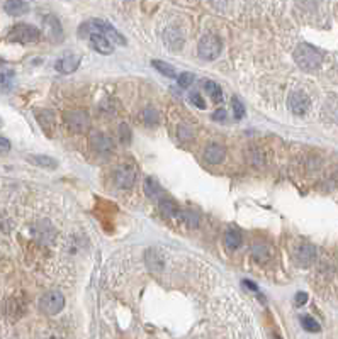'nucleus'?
Instances as JSON below:
<instances>
[{
	"instance_id": "nucleus-1",
	"label": "nucleus",
	"mask_w": 338,
	"mask_h": 339,
	"mask_svg": "<svg viewBox=\"0 0 338 339\" xmlns=\"http://www.w3.org/2000/svg\"><path fill=\"white\" fill-rule=\"evenodd\" d=\"M294 60L299 68L306 70V72H311V70H316L321 66V63H323V55H321L320 49H316L315 46L303 43L296 48Z\"/></svg>"
},
{
	"instance_id": "nucleus-2",
	"label": "nucleus",
	"mask_w": 338,
	"mask_h": 339,
	"mask_svg": "<svg viewBox=\"0 0 338 339\" xmlns=\"http://www.w3.org/2000/svg\"><path fill=\"white\" fill-rule=\"evenodd\" d=\"M39 36V29H36L31 24H17L9 31L7 41L10 43H36Z\"/></svg>"
},
{
	"instance_id": "nucleus-3",
	"label": "nucleus",
	"mask_w": 338,
	"mask_h": 339,
	"mask_svg": "<svg viewBox=\"0 0 338 339\" xmlns=\"http://www.w3.org/2000/svg\"><path fill=\"white\" fill-rule=\"evenodd\" d=\"M221 48H223V44H221V39L218 38V36L206 34V36L201 38L197 51H199V56L203 58V60L213 61V60H216V58L220 56Z\"/></svg>"
},
{
	"instance_id": "nucleus-4",
	"label": "nucleus",
	"mask_w": 338,
	"mask_h": 339,
	"mask_svg": "<svg viewBox=\"0 0 338 339\" xmlns=\"http://www.w3.org/2000/svg\"><path fill=\"white\" fill-rule=\"evenodd\" d=\"M65 307V297L58 290H51L44 293L39 300V309L48 316H56Z\"/></svg>"
},
{
	"instance_id": "nucleus-5",
	"label": "nucleus",
	"mask_w": 338,
	"mask_h": 339,
	"mask_svg": "<svg viewBox=\"0 0 338 339\" xmlns=\"http://www.w3.org/2000/svg\"><path fill=\"white\" fill-rule=\"evenodd\" d=\"M65 124L72 132L80 134V132H85L89 129L90 117L84 110H70V112H65Z\"/></svg>"
},
{
	"instance_id": "nucleus-6",
	"label": "nucleus",
	"mask_w": 338,
	"mask_h": 339,
	"mask_svg": "<svg viewBox=\"0 0 338 339\" xmlns=\"http://www.w3.org/2000/svg\"><path fill=\"white\" fill-rule=\"evenodd\" d=\"M287 105H289L291 112L296 115H303L308 112L309 105H311V100L304 92H292L289 95V100H287Z\"/></svg>"
},
{
	"instance_id": "nucleus-7",
	"label": "nucleus",
	"mask_w": 338,
	"mask_h": 339,
	"mask_svg": "<svg viewBox=\"0 0 338 339\" xmlns=\"http://www.w3.org/2000/svg\"><path fill=\"white\" fill-rule=\"evenodd\" d=\"M134 180H136V170L133 167H127V165L117 168L116 173H114V181L121 188H131L134 185Z\"/></svg>"
},
{
	"instance_id": "nucleus-8",
	"label": "nucleus",
	"mask_w": 338,
	"mask_h": 339,
	"mask_svg": "<svg viewBox=\"0 0 338 339\" xmlns=\"http://www.w3.org/2000/svg\"><path fill=\"white\" fill-rule=\"evenodd\" d=\"M315 258H316V250H315V246H311V245H301L294 253L296 263L304 268L309 266V264L315 261Z\"/></svg>"
},
{
	"instance_id": "nucleus-9",
	"label": "nucleus",
	"mask_w": 338,
	"mask_h": 339,
	"mask_svg": "<svg viewBox=\"0 0 338 339\" xmlns=\"http://www.w3.org/2000/svg\"><path fill=\"white\" fill-rule=\"evenodd\" d=\"M32 236H34L39 243L48 245V243H51L53 238H55V231H53V226L49 224L48 221H39L38 224L34 226V229H32Z\"/></svg>"
},
{
	"instance_id": "nucleus-10",
	"label": "nucleus",
	"mask_w": 338,
	"mask_h": 339,
	"mask_svg": "<svg viewBox=\"0 0 338 339\" xmlns=\"http://www.w3.org/2000/svg\"><path fill=\"white\" fill-rule=\"evenodd\" d=\"M80 66V56L75 55H68L60 58L58 61L55 63V70L58 73H73L75 70Z\"/></svg>"
},
{
	"instance_id": "nucleus-11",
	"label": "nucleus",
	"mask_w": 338,
	"mask_h": 339,
	"mask_svg": "<svg viewBox=\"0 0 338 339\" xmlns=\"http://www.w3.org/2000/svg\"><path fill=\"white\" fill-rule=\"evenodd\" d=\"M43 26H44V32L51 41H61V36H63V31H61V26L58 22V19L53 17V15H48L43 20Z\"/></svg>"
},
{
	"instance_id": "nucleus-12",
	"label": "nucleus",
	"mask_w": 338,
	"mask_h": 339,
	"mask_svg": "<svg viewBox=\"0 0 338 339\" xmlns=\"http://www.w3.org/2000/svg\"><path fill=\"white\" fill-rule=\"evenodd\" d=\"M90 43H92L94 49L101 55H111L114 51V44L106 38L104 34H92L90 36Z\"/></svg>"
},
{
	"instance_id": "nucleus-13",
	"label": "nucleus",
	"mask_w": 338,
	"mask_h": 339,
	"mask_svg": "<svg viewBox=\"0 0 338 339\" xmlns=\"http://www.w3.org/2000/svg\"><path fill=\"white\" fill-rule=\"evenodd\" d=\"M225 156H226V150L221 144H209L204 151V158L209 163H221L225 160Z\"/></svg>"
},
{
	"instance_id": "nucleus-14",
	"label": "nucleus",
	"mask_w": 338,
	"mask_h": 339,
	"mask_svg": "<svg viewBox=\"0 0 338 339\" xmlns=\"http://www.w3.org/2000/svg\"><path fill=\"white\" fill-rule=\"evenodd\" d=\"M90 143H92V146L96 148L97 151H111L114 148V143L113 139L109 138V136L102 134V132H94V136L90 138Z\"/></svg>"
},
{
	"instance_id": "nucleus-15",
	"label": "nucleus",
	"mask_w": 338,
	"mask_h": 339,
	"mask_svg": "<svg viewBox=\"0 0 338 339\" xmlns=\"http://www.w3.org/2000/svg\"><path fill=\"white\" fill-rule=\"evenodd\" d=\"M36 117H38V124L41 126V129L46 132L48 136H51L53 129H55V115H53L51 110H41Z\"/></svg>"
},
{
	"instance_id": "nucleus-16",
	"label": "nucleus",
	"mask_w": 338,
	"mask_h": 339,
	"mask_svg": "<svg viewBox=\"0 0 338 339\" xmlns=\"http://www.w3.org/2000/svg\"><path fill=\"white\" fill-rule=\"evenodd\" d=\"M323 117L330 122H338V98H328L323 105Z\"/></svg>"
},
{
	"instance_id": "nucleus-17",
	"label": "nucleus",
	"mask_w": 338,
	"mask_h": 339,
	"mask_svg": "<svg viewBox=\"0 0 338 339\" xmlns=\"http://www.w3.org/2000/svg\"><path fill=\"white\" fill-rule=\"evenodd\" d=\"M3 9L10 15H20L29 9V3L20 2V0H12V2H3Z\"/></svg>"
},
{
	"instance_id": "nucleus-18",
	"label": "nucleus",
	"mask_w": 338,
	"mask_h": 339,
	"mask_svg": "<svg viewBox=\"0 0 338 339\" xmlns=\"http://www.w3.org/2000/svg\"><path fill=\"white\" fill-rule=\"evenodd\" d=\"M204 90L211 95V98L216 102V104H220V102L223 100V90H221V86L216 84V82H211V80L204 82Z\"/></svg>"
},
{
	"instance_id": "nucleus-19",
	"label": "nucleus",
	"mask_w": 338,
	"mask_h": 339,
	"mask_svg": "<svg viewBox=\"0 0 338 339\" xmlns=\"http://www.w3.org/2000/svg\"><path fill=\"white\" fill-rule=\"evenodd\" d=\"M225 243H226V246H228L229 250H236V248L241 245V234L238 233L236 229L226 231V234H225Z\"/></svg>"
},
{
	"instance_id": "nucleus-20",
	"label": "nucleus",
	"mask_w": 338,
	"mask_h": 339,
	"mask_svg": "<svg viewBox=\"0 0 338 339\" xmlns=\"http://www.w3.org/2000/svg\"><path fill=\"white\" fill-rule=\"evenodd\" d=\"M151 65L155 66L156 72H160V73H162V75H165V77H170V78H175V77H177L174 66H170L168 63H165V61L153 60V61H151Z\"/></svg>"
},
{
	"instance_id": "nucleus-21",
	"label": "nucleus",
	"mask_w": 338,
	"mask_h": 339,
	"mask_svg": "<svg viewBox=\"0 0 338 339\" xmlns=\"http://www.w3.org/2000/svg\"><path fill=\"white\" fill-rule=\"evenodd\" d=\"M29 160L32 161L34 165H39V167H44V168H56V160L49 158V156H43V155H31Z\"/></svg>"
},
{
	"instance_id": "nucleus-22",
	"label": "nucleus",
	"mask_w": 338,
	"mask_h": 339,
	"mask_svg": "<svg viewBox=\"0 0 338 339\" xmlns=\"http://www.w3.org/2000/svg\"><path fill=\"white\" fill-rule=\"evenodd\" d=\"M251 253H253L255 259H258V261H267L270 256V250L265 245H262V243H257L251 248Z\"/></svg>"
},
{
	"instance_id": "nucleus-23",
	"label": "nucleus",
	"mask_w": 338,
	"mask_h": 339,
	"mask_svg": "<svg viewBox=\"0 0 338 339\" xmlns=\"http://www.w3.org/2000/svg\"><path fill=\"white\" fill-rule=\"evenodd\" d=\"M145 192H146V195H148V197L158 198V197H160V193H162V187H160L158 181H156V180L148 178V180L145 181Z\"/></svg>"
},
{
	"instance_id": "nucleus-24",
	"label": "nucleus",
	"mask_w": 338,
	"mask_h": 339,
	"mask_svg": "<svg viewBox=\"0 0 338 339\" xmlns=\"http://www.w3.org/2000/svg\"><path fill=\"white\" fill-rule=\"evenodd\" d=\"M160 209H162V212L165 214V216H168V217H175V216H180V210L179 207L174 204V202H170V200H163V202H160Z\"/></svg>"
},
{
	"instance_id": "nucleus-25",
	"label": "nucleus",
	"mask_w": 338,
	"mask_h": 339,
	"mask_svg": "<svg viewBox=\"0 0 338 339\" xmlns=\"http://www.w3.org/2000/svg\"><path fill=\"white\" fill-rule=\"evenodd\" d=\"M301 324H303V328L309 331V333H318L320 331V324L313 319L311 316H303L301 317Z\"/></svg>"
},
{
	"instance_id": "nucleus-26",
	"label": "nucleus",
	"mask_w": 338,
	"mask_h": 339,
	"mask_svg": "<svg viewBox=\"0 0 338 339\" xmlns=\"http://www.w3.org/2000/svg\"><path fill=\"white\" fill-rule=\"evenodd\" d=\"M177 82H179V85L182 86V88H187V86H191L194 84V75L189 72H184L180 73L179 78H177Z\"/></svg>"
},
{
	"instance_id": "nucleus-27",
	"label": "nucleus",
	"mask_w": 338,
	"mask_h": 339,
	"mask_svg": "<svg viewBox=\"0 0 338 339\" xmlns=\"http://www.w3.org/2000/svg\"><path fill=\"white\" fill-rule=\"evenodd\" d=\"M141 119L145 121V124H156V121H158V114L155 112L153 109H146V110H143V114H141Z\"/></svg>"
},
{
	"instance_id": "nucleus-28",
	"label": "nucleus",
	"mask_w": 338,
	"mask_h": 339,
	"mask_svg": "<svg viewBox=\"0 0 338 339\" xmlns=\"http://www.w3.org/2000/svg\"><path fill=\"white\" fill-rule=\"evenodd\" d=\"M119 138H121L122 143L129 144V141H131V129L127 127V124H121V126H119Z\"/></svg>"
},
{
	"instance_id": "nucleus-29",
	"label": "nucleus",
	"mask_w": 338,
	"mask_h": 339,
	"mask_svg": "<svg viewBox=\"0 0 338 339\" xmlns=\"http://www.w3.org/2000/svg\"><path fill=\"white\" fill-rule=\"evenodd\" d=\"M12 78H14V73L5 68H2V88L3 90L9 88V84H12Z\"/></svg>"
},
{
	"instance_id": "nucleus-30",
	"label": "nucleus",
	"mask_w": 338,
	"mask_h": 339,
	"mask_svg": "<svg viewBox=\"0 0 338 339\" xmlns=\"http://www.w3.org/2000/svg\"><path fill=\"white\" fill-rule=\"evenodd\" d=\"M180 216L184 217V221L189 226H197V222H199V216H196L194 212H180Z\"/></svg>"
},
{
	"instance_id": "nucleus-31",
	"label": "nucleus",
	"mask_w": 338,
	"mask_h": 339,
	"mask_svg": "<svg viewBox=\"0 0 338 339\" xmlns=\"http://www.w3.org/2000/svg\"><path fill=\"white\" fill-rule=\"evenodd\" d=\"M233 110H234V117L241 119L243 114H245V109H243V104L238 98H233Z\"/></svg>"
},
{
	"instance_id": "nucleus-32",
	"label": "nucleus",
	"mask_w": 338,
	"mask_h": 339,
	"mask_svg": "<svg viewBox=\"0 0 338 339\" xmlns=\"http://www.w3.org/2000/svg\"><path fill=\"white\" fill-rule=\"evenodd\" d=\"M191 102L196 107H199V109H206V102H204V98L201 97L199 93H194V95H191Z\"/></svg>"
},
{
	"instance_id": "nucleus-33",
	"label": "nucleus",
	"mask_w": 338,
	"mask_h": 339,
	"mask_svg": "<svg viewBox=\"0 0 338 339\" xmlns=\"http://www.w3.org/2000/svg\"><path fill=\"white\" fill-rule=\"evenodd\" d=\"M179 136H180V139H184V141H187V139H192L191 129H187V127H184V126L179 129Z\"/></svg>"
},
{
	"instance_id": "nucleus-34",
	"label": "nucleus",
	"mask_w": 338,
	"mask_h": 339,
	"mask_svg": "<svg viewBox=\"0 0 338 339\" xmlns=\"http://www.w3.org/2000/svg\"><path fill=\"white\" fill-rule=\"evenodd\" d=\"M213 119H214V121H225V119H226V112L223 109L216 110V112L213 114Z\"/></svg>"
},
{
	"instance_id": "nucleus-35",
	"label": "nucleus",
	"mask_w": 338,
	"mask_h": 339,
	"mask_svg": "<svg viewBox=\"0 0 338 339\" xmlns=\"http://www.w3.org/2000/svg\"><path fill=\"white\" fill-rule=\"evenodd\" d=\"M306 300H308V295L304 292H301L296 295V304L298 305H303V304H306Z\"/></svg>"
},
{
	"instance_id": "nucleus-36",
	"label": "nucleus",
	"mask_w": 338,
	"mask_h": 339,
	"mask_svg": "<svg viewBox=\"0 0 338 339\" xmlns=\"http://www.w3.org/2000/svg\"><path fill=\"white\" fill-rule=\"evenodd\" d=\"M0 143H2V153H7V151H9V148H10V143L7 141L5 138H2V139H0Z\"/></svg>"
},
{
	"instance_id": "nucleus-37",
	"label": "nucleus",
	"mask_w": 338,
	"mask_h": 339,
	"mask_svg": "<svg viewBox=\"0 0 338 339\" xmlns=\"http://www.w3.org/2000/svg\"><path fill=\"white\" fill-rule=\"evenodd\" d=\"M49 339H58V338H49Z\"/></svg>"
},
{
	"instance_id": "nucleus-38",
	"label": "nucleus",
	"mask_w": 338,
	"mask_h": 339,
	"mask_svg": "<svg viewBox=\"0 0 338 339\" xmlns=\"http://www.w3.org/2000/svg\"><path fill=\"white\" fill-rule=\"evenodd\" d=\"M275 339H279V338H275Z\"/></svg>"
}]
</instances>
